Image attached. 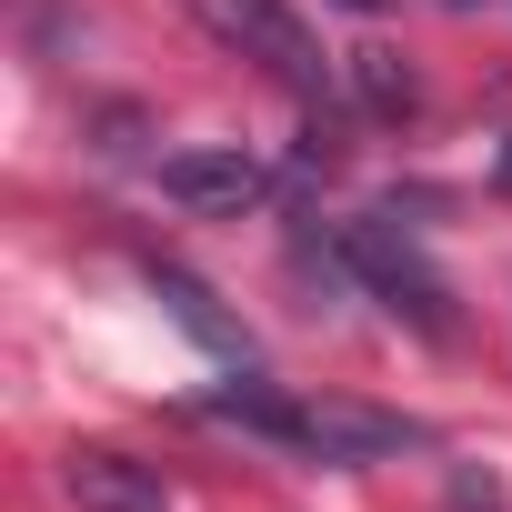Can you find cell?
Segmentation results:
<instances>
[{
  "label": "cell",
  "instance_id": "cell-6",
  "mask_svg": "<svg viewBox=\"0 0 512 512\" xmlns=\"http://www.w3.org/2000/svg\"><path fill=\"white\" fill-rule=\"evenodd\" d=\"M161 201H181V211H251L262 201V161L251 151H171L161 161Z\"/></svg>",
  "mask_w": 512,
  "mask_h": 512
},
{
  "label": "cell",
  "instance_id": "cell-5",
  "mask_svg": "<svg viewBox=\"0 0 512 512\" xmlns=\"http://www.w3.org/2000/svg\"><path fill=\"white\" fill-rule=\"evenodd\" d=\"M61 502L71 512H171L161 472H141L131 452H61Z\"/></svg>",
  "mask_w": 512,
  "mask_h": 512
},
{
  "label": "cell",
  "instance_id": "cell-4",
  "mask_svg": "<svg viewBox=\"0 0 512 512\" xmlns=\"http://www.w3.org/2000/svg\"><path fill=\"white\" fill-rule=\"evenodd\" d=\"M151 292H161V312H171V322H181L211 362H231V372H251V362H262V342L241 332V312H221V292H211V282H191L181 262H151Z\"/></svg>",
  "mask_w": 512,
  "mask_h": 512
},
{
  "label": "cell",
  "instance_id": "cell-7",
  "mask_svg": "<svg viewBox=\"0 0 512 512\" xmlns=\"http://www.w3.org/2000/svg\"><path fill=\"white\" fill-rule=\"evenodd\" d=\"M342 71H352V91H362V101H372V111H382V121H402V111H412V101H422V91H412V71H402V61H392V51H352V61H342Z\"/></svg>",
  "mask_w": 512,
  "mask_h": 512
},
{
  "label": "cell",
  "instance_id": "cell-9",
  "mask_svg": "<svg viewBox=\"0 0 512 512\" xmlns=\"http://www.w3.org/2000/svg\"><path fill=\"white\" fill-rule=\"evenodd\" d=\"M452 11H472V0H452Z\"/></svg>",
  "mask_w": 512,
  "mask_h": 512
},
{
  "label": "cell",
  "instance_id": "cell-3",
  "mask_svg": "<svg viewBox=\"0 0 512 512\" xmlns=\"http://www.w3.org/2000/svg\"><path fill=\"white\" fill-rule=\"evenodd\" d=\"M412 442H422V422L372 412V402H302V422H292V452H312V462H332V472L382 462V452H412Z\"/></svg>",
  "mask_w": 512,
  "mask_h": 512
},
{
  "label": "cell",
  "instance_id": "cell-8",
  "mask_svg": "<svg viewBox=\"0 0 512 512\" xmlns=\"http://www.w3.org/2000/svg\"><path fill=\"white\" fill-rule=\"evenodd\" d=\"M492 181H502V191H512V141H502V151H492Z\"/></svg>",
  "mask_w": 512,
  "mask_h": 512
},
{
  "label": "cell",
  "instance_id": "cell-2",
  "mask_svg": "<svg viewBox=\"0 0 512 512\" xmlns=\"http://www.w3.org/2000/svg\"><path fill=\"white\" fill-rule=\"evenodd\" d=\"M342 251H352V282H372L412 332H432V342H452V282L422 262V241L392 221V211H372V221H352L342 231Z\"/></svg>",
  "mask_w": 512,
  "mask_h": 512
},
{
  "label": "cell",
  "instance_id": "cell-1",
  "mask_svg": "<svg viewBox=\"0 0 512 512\" xmlns=\"http://www.w3.org/2000/svg\"><path fill=\"white\" fill-rule=\"evenodd\" d=\"M201 11V31L221 41V51H241V61H262L292 101H322L332 81H342V61L312 41V21L292 11V0H191Z\"/></svg>",
  "mask_w": 512,
  "mask_h": 512
}]
</instances>
